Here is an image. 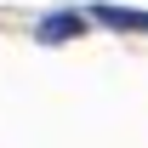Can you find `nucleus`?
<instances>
[{
  "mask_svg": "<svg viewBox=\"0 0 148 148\" xmlns=\"http://www.w3.org/2000/svg\"><path fill=\"white\" fill-rule=\"evenodd\" d=\"M86 23H91V17H86V12H74V6H69V12H46L40 29H34V40H40V46H63V40L86 34Z\"/></svg>",
  "mask_w": 148,
  "mask_h": 148,
  "instance_id": "nucleus-1",
  "label": "nucleus"
},
{
  "mask_svg": "<svg viewBox=\"0 0 148 148\" xmlns=\"http://www.w3.org/2000/svg\"><path fill=\"white\" fill-rule=\"evenodd\" d=\"M86 17H97L103 29H131V34H148V12H131V6H91Z\"/></svg>",
  "mask_w": 148,
  "mask_h": 148,
  "instance_id": "nucleus-2",
  "label": "nucleus"
}]
</instances>
